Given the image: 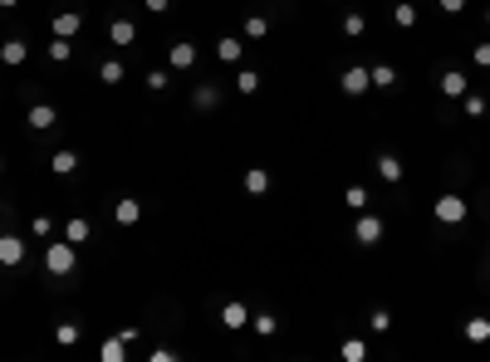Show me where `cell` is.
<instances>
[{
  "label": "cell",
  "mask_w": 490,
  "mask_h": 362,
  "mask_svg": "<svg viewBox=\"0 0 490 362\" xmlns=\"http://www.w3.org/2000/svg\"><path fill=\"white\" fill-rule=\"evenodd\" d=\"M74 265H79V245L74 240H54L44 250V270L49 274H74Z\"/></svg>",
  "instance_id": "obj_1"
},
{
  "label": "cell",
  "mask_w": 490,
  "mask_h": 362,
  "mask_svg": "<svg viewBox=\"0 0 490 362\" xmlns=\"http://www.w3.org/2000/svg\"><path fill=\"white\" fill-rule=\"evenodd\" d=\"M436 220H441V225H461V220H466V201H461L456 191L436 196Z\"/></svg>",
  "instance_id": "obj_2"
},
{
  "label": "cell",
  "mask_w": 490,
  "mask_h": 362,
  "mask_svg": "<svg viewBox=\"0 0 490 362\" xmlns=\"http://www.w3.org/2000/svg\"><path fill=\"white\" fill-rule=\"evenodd\" d=\"M353 235H358V245H378V240H383V220H378L373 211H363L358 225H353Z\"/></svg>",
  "instance_id": "obj_3"
},
{
  "label": "cell",
  "mask_w": 490,
  "mask_h": 362,
  "mask_svg": "<svg viewBox=\"0 0 490 362\" xmlns=\"http://www.w3.org/2000/svg\"><path fill=\"white\" fill-rule=\"evenodd\" d=\"M368 89H373V74H368V69H358V64L343 69V93H348V98H363Z\"/></svg>",
  "instance_id": "obj_4"
},
{
  "label": "cell",
  "mask_w": 490,
  "mask_h": 362,
  "mask_svg": "<svg viewBox=\"0 0 490 362\" xmlns=\"http://www.w3.org/2000/svg\"><path fill=\"white\" fill-rule=\"evenodd\" d=\"M20 260H25V240H20V235H0V265L15 270Z\"/></svg>",
  "instance_id": "obj_5"
},
{
  "label": "cell",
  "mask_w": 490,
  "mask_h": 362,
  "mask_svg": "<svg viewBox=\"0 0 490 362\" xmlns=\"http://www.w3.org/2000/svg\"><path fill=\"white\" fill-rule=\"evenodd\" d=\"M466 74H461V69H446V74H441V98H466Z\"/></svg>",
  "instance_id": "obj_6"
},
{
  "label": "cell",
  "mask_w": 490,
  "mask_h": 362,
  "mask_svg": "<svg viewBox=\"0 0 490 362\" xmlns=\"http://www.w3.org/2000/svg\"><path fill=\"white\" fill-rule=\"evenodd\" d=\"M54 123H59L54 103H35V108H30V127H35V132H44V127H54Z\"/></svg>",
  "instance_id": "obj_7"
},
{
  "label": "cell",
  "mask_w": 490,
  "mask_h": 362,
  "mask_svg": "<svg viewBox=\"0 0 490 362\" xmlns=\"http://www.w3.org/2000/svg\"><path fill=\"white\" fill-rule=\"evenodd\" d=\"M113 220H118V225H137V220H142V206H137L133 196H123V201L113 206Z\"/></svg>",
  "instance_id": "obj_8"
},
{
  "label": "cell",
  "mask_w": 490,
  "mask_h": 362,
  "mask_svg": "<svg viewBox=\"0 0 490 362\" xmlns=\"http://www.w3.org/2000/svg\"><path fill=\"white\" fill-rule=\"evenodd\" d=\"M167 64H172V69H192L196 64V44H187V39L172 44V49H167Z\"/></svg>",
  "instance_id": "obj_9"
},
{
  "label": "cell",
  "mask_w": 490,
  "mask_h": 362,
  "mask_svg": "<svg viewBox=\"0 0 490 362\" xmlns=\"http://www.w3.org/2000/svg\"><path fill=\"white\" fill-rule=\"evenodd\" d=\"M79 30H84V15H74V10L54 15V35H59V39H69V35H79Z\"/></svg>",
  "instance_id": "obj_10"
},
{
  "label": "cell",
  "mask_w": 490,
  "mask_h": 362,
  "mask_svg": "<svg viewBox=\"0 0 490 362\" xmlns=\"http://www.w3.org/2000/svg\"><path fill=\"white\" fill-rule=\"evenodd\" d=\"M216 59H226V64H240V59H245V44H240L235 35H226V39L216 44Z\"/></svg>",
  "instance_id": "obj_11"
},
{
  "label": "cell",
  "mask_w": 490,
  "mask_h": 362,
  "mask_svg": "<svg viewBox=\"0 0 490 362\" xmlns=\"http://www.w3.org/2000/svg\"><path fill=\"white\" fill-rule=\"evenodd\" d=\"M49 172H54V177L79 172V152H69V147H64V152H54V157H49Z\"/></svg>",
  "instance_id": "obj_12"
},
{
  "label": "cell",
  "mask_w": 490,
  "mask_h": 362,
  "mask_svg": "<svg viewBox=\"0 0 490 362\" xmlns=\"http://www.w3.org/2000/svg\"><path fill=\"white\" fill-rule=\"evenodd\" d=\"M108 35H113V44H123V49H128V44L137 39V25H133V20H113V25H108Z\"/></svg>",
  "instance_id": "obj_13"
},
{
  "label": "cell",
  "mask_w": 490,
  "mask_h": 362,
  "mask_svg": "<svg viewBox=\"0 0 490 362\" xmlns=\"http://www.w3.org/2000/svg\"><path fill=\"white\" fill-rule=\"evenodd\" d=\"M0 59H5L10 69H15V64H25V59H30V49H25V39H5V44H0Z\"/></svg>",
  "instance_id": "obj_14"
},
{
  "label": "cell",
  "mask_w": 490,
  "mask_h": 362,
  "mask_svg": "<svg viewBox=\"0 0 490 362\" xmlns=\"http://www.w3.org/2000/svg\"><path fill=\"white\" fill-rule=\"evenodd\" d=\"M94 235V225L84 220V216H69V225H64V240H74V245H84Z\"/></svg>",
  "instance_id": "obj_15"
},
{
  "label": "cell",
  "mask_w": 490,
  "mask_h": 362,
  "mask_svg": "<svg viewBox=\"0 0 490 362\" xmlns=\"http://www.w3.org/2000/svg\"><path fill=\"white\" fill-rule=\"evenodd\" d=\"M378 177L388 181V186H397V181H402V162H397L392 152H383V157H378Z\"/></svg>",
  "instance_id": "obj_16"
},
{
  "label": "cell",
  "mask_w": 490,
  "mask_h": 362,
  "mask_svg": "<svg viewBox=\"0 0 490 362\" xmlns=\"http://www.w3.org/2000/svg\"><path fill=\"white\" fill-rule=\"evenodd\" d=\"M245 191H250V196H265V191H270V172H265V167H250V172H245Z\"/></svg>",
  "instance_id": "obj_17"
},
{
  "label": "cell",
  "mask_w": 490,
  "mask_h": 362,
  "mask_svg": "<svg viewBox=\"0 0 490 362\" xmlns=\"http://www.w3.org/2000/svg\"><path fill=\"white\" fill-rule=\"evenodd\" d=\"M221 323H226V328H245V304H240V299H231V304L221 308Z\"/></svg>",
  "instance_id": "obj_18"
},
{
  "label": "cell",
  "mask_w": 490,
  "mask_h": 362,
  "mask_svg": "<svg viewBox=\"0 0 490 362\" xmlns=\"http://www.w3.org/2000/svg\"><path fill=\"white\" fill-rule=\"evenodd\" d=\"M98 353H103V362H123V358H128V338L118 333V338H108V343H103Z\"/></svg>",
  "instance_id": "obj_19"
},
{
  "label": "cell",
  "mask_w": 490,
  "mask_h": 362,
  "mask_svg": "<svg viewBox=\"0 0 490 362\" xmlns=\"http://www.w3.org/2000/svg\"><path fill=\"white\" fill-rule=\"evenodd\" d=\"M461 333H466V343H486V338H490V318H466V328H461Z\"/></svg>",
  "instance_id": "obj_20"
},
{
  "label": "cell",
  "mask_w": 490,
  "mask_h": 362,
  "mask_svg": "<svg viewBox=\"0 0 490 362\" xmlns=\"http://www.w3.org/2000/svg\"><path fill=\"white\" fill-rule=\"evenodd\" d=\"M392 25H397V30H412V25H417V5H407V0H402V5L392 10Z\"/></svg>",
  "instance_id": "obj_21"
},
{
  "label": "cell",
  "mask_w": 490,
  "mask_h": 362,
  "mask_svg": "<svg viewBox=\"0 0 490 362\" xmlns=\"http://www.w3.org/2000/svg\"><path fill=\"white\" fill-rule=\"evenodd\" d=\"M363 30H368V15H363V10H353V15H343V35H348V39H358Z\"/></svg>",
  "instance_id": "obj_22"
},
{
  "label": "cell",
  "mask_w": 490,
  "mask_h": 362,
  "mask_svg": "<svg viewBox=\"0 0 490 362\" xmlns=\"http://www.w3.org/2000/svg\"><path fill=\"white\" fill-rule=\"evenodd\" d=\"M123 74H128V69H123V59H103V69H98V79H103V84H123Z\"/></svg>",
  "instance_id": "obj_23"
},
{
  "label": "cell",
  "mask_w": 490,
  "mask_h": 362,
  "mask_svg": "<svg viewBox=\"0 0 490 362\" xmlns=\"http://www.w3.org/2000/svg\"><path fill=\"white\" fill-rule=\"evenodd\" d=\"M338 353H343V362H363V358H368V343H363V338H348Z\"/></svg>",
  "instance_id": "obj_24"
},
{
  "label": "cell",
  "mask_w": 490,
  "mask_h": 362,
  "mask_svg": "<svg viewBox=\"0 0 490 362\" xmlns=\"http://www.w3.org/2000/svg\"><path fill=\"white\" fill-rule=\"evenodd\" d=\"M245 35H250V39H265V35H270V20H265V15H245Z\"/></svg>",
  "instance_id": "obj_25"
},
{
  "label": "cell",
  "mask_w": 490,
  "mask_h": 362,
  "mask_svg": "<svg viewBox=\"0 0 490 362\" xmlns=\"http://www.w3.org/2000/svg\"><path fill=\"white\" fill-rule=\"evenodd\" d=\"M49 59H54V64H69V59H74L69 39H59V35H54V39H49Z\"/></svg>",
  "instance_id": "obj_26"
},
{
  "label": "cell",
  "mask_w": 490,
  "mask_h": 362,
  "mask_svg": "<svg viewBox=\"0 0 490 362\" xmlns=\"http://www.w3.org/2000/svg\"><path fill=\"white\" fill-rule=\"evenodd\" d=\"M192 108H196V113L216 108V89H211V84H206V89H196V93H192Z\"/></svg>",
  "instance_id": "obj_27"
},
{
  "label": "cell",
  "mask_w": 490,
  "mask_h": 362,
  "mask_svg": "<svg viewBox=\"0 0 490 362\" xmlns=\"http://www.w3.org/2000/svg\"><path fill=\"white\" fill-rule=\"evenodd\" d=\"M235 89H240V93H255V89H260V74H255V69H240V74H235Z\"/></svg>",
  "instance_id": "obj_28"
},
{
  "label": "cell",
  "mask_w": 490,
  "mask_h": 362,
  "mask_svg": "<svg viewBox=\"0 0 490 362\" xmlns=\"http://www.w3.org/2000/svg\"><path fill=\"white\" fill-rule=\"evenodd\" d=\"M54 343H64V348L79 343V323H59V328H54Z\"/></svg>",
  "instance_id": "obj_29"
},
{
  "label": "cell",
  "mask_w": 490,
  "mask_h": 362,
  "mask_svg": "<svg viewBox=\"0 0 490 362\" xmlns=\"http://www.w3.org/2000/svg\"><path fill=\"white\" fill-rule=\"evenodd\" d=\"M461 103H466V113H471V118H486V98H481V93H466V98H461Z\"/></svg>",
  "instance_id": "obj_30"
},
{
  "label": "cell",
  "mask_w": 490,
  "mask_h": 362,
  "mask_svg": "<svg viewBox=\"0 0 490 362\" xmlns=\"http://www.w3.org/2000/svg\"><path fill=\"white\" fill-rule=\"evenodd\" d=\"M368 328H373V333H388V328H392V313H388V308H373Z\"/></svg>",
  "instance_id": "obj_31"
},
{
  "label": "cell",
  "mask_w": 490,
  "mask_h": 362,
  "mask_svg": "<svg viewBox=\"0 0 490 362\" xmlns=\"http://www.w3.org/2000/svg\"><path fill=\"white\" fill-rule=\"evenodd\" d=\"M368 74H373V84H378V89H392V84H397V74H392L388 64H378V69H368Z\"/></svg>",
  "instance_id": "obj_32"
},
{
  "label": "cell",
  "mask_w": 490,
  "mask_h": 362,
  "mask_svg": "<svg viewBox=\"0 0 490 362\" xmlns=\"http://www.w3.org/2000/svg\"><path fill=\"white\" fill-rule=\"evenodd\" d=\"M343 201H348L353 211H368V191H363V186H348V196H343Z\"/></svg>",
  "instance_id": "obj_33"
},
{
  "label": "cell",
  "mask_w": 490,
  "mask_h": 362,
  "mask_svg": "<svg viewBox=\"0 0 490 362\" xmlns=\"http://www.w3.org/2000/svg\"><path fill=\"white\" fill-rule=\"evenodd\" d=\"M250 328H255V333H260V338H270V333H275V328H280V323H275V313H260V318H255V323H250Z\"/></svg>",
  "instance_id": "obj_34"
},
{
  "label": "cell",
  "mask_w": 490,
  "mask_h": 362,
  "mask_svg": "<svg viewBox=\"0 0 490 362\" xmlns=\"http://www.w3.org/2000/svg\"><path fill=\"white\" fill-rule=\"evenodd\" d=\"M147 89L162 93V89H167V74H162V69H152V74H147Z\"/></svg>",
  "instance_id": "obj_35"
},
{
  "label": "cell",
  "mask_w": 490,
  "mask_h": 362,
  "mask_svg": "<svg viewBox=\"0 0 490 362\" xmlns=\"http://www.w3.org/2000/svg\"><path fill=\"white\" fill-rule=\"evenodd\" d=\"M30 230H35V235H49L54 225H49V216H35V220H30Z\"/></svg>",
  "instance_id": "obj_36"
},
{
  "label": "cell",
  "mask_w": 490,
  "mask_h": 362,
  "mask_svg": "<svg viewBox=\"0 0 490 362\" xmlns=\"http://www.w3.org/2000/svg\"><path fill=\"white\" fill-rule=\"evenodd\" d=\"M471 59H476L481 69H490V44H476V54H471Z\"/></svg>",
  "instance_id": "obj_37"
},
{
  "label": "cell",
  "mask_w": 490,
  "mask_h": 362,
  "mask_svg": "<svg viewBox=\"0 0 490 362\" xmlns=\"http://www.w3.org/2000/svg\"><path fill=\"white\" fill-rule=\"evenodd\" d=\"M441 10H446V15H461V10H466V0H441Z\"/></svg>",
  "instance_id": "obj_38"
},
{
  "label": "cell",
  "mask_w": 490,
  "mask_h": 362,
  "mask_svg": "<svg viewBox=\"0 0 490 362\" xmlns=\"http://www.w3.org/2000/svg\"><path fill=\"white\" fill-rule=\"evenodd\" d=\"M147 10H152V15H162V10H167V0H147Z\"/></svg>",
  "instance_id": "obj_39"
},
{
  "label": "cell",
  "mask_w": 490,
  "mask_h": 362,
  "mask_svg": "<svg viewBox=\"0 0 490 362\" xmlns=\"http://www.w3.org/2000/svg\"><path fill=\"white\" fill-rule=\"evenodd\" d=\"M0 5H5V10H15V5H20V0H0Z\"/></svg>",
  "instance_id": "obj_40"
},
{
  "label": "cell",
  "mask_w": 490,
  "mask_h": 362,
  "mask_svg": "<svg viewBox=\"0 0 490 362\" xmlns=\"http://www.w3.org/2000/svg\"><path fill=\"white\" fill-rule=\"evenodd\" d=\"M0 177H5V162H0Z\"/></svg>",
  "instance_id": "obj_41"
},
{
  "label": "cell",
  "mask_w": 490,
  "mask_h": 362,
  "mask_svg": "<svg viewBox=\"0 0 490 362\" xmlns=\"http://www.w3.org/2000/svg\"><path fill=\"white\" fill-rule=\"evenodd\" d=\"M486 25H490V10H486Z\"/></svg>",
  "instance_id": "obj_42"
}]
</instances>
